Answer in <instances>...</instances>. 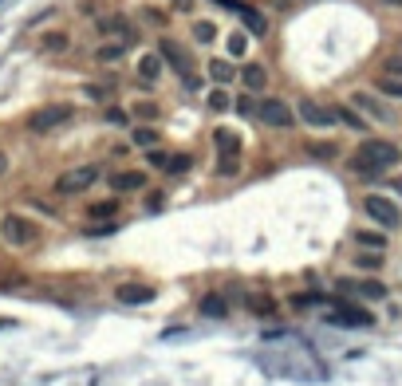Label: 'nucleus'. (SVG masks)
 <instances>
[{
	"instance_id": "obj_1",
	"label": "nucleus",
	"mask_w": 402,
	"mask_h": 386,
	"mask_svg": "<svg viewBox=\"0 0 402 386\" xmlns=\"http://www.w3.org/2000/svg\"><path fill=\"white\" fill-rule=\"evenodd\" d=\"M398 162H402V150L394 146V142H387V139H363L347 166H351V174H359V178H379V174H391Z\"/></svg>"
},
{
	"instance_id": "obj_2",
	"label": "nucleus",
	"mask_w": 402,
	"mask_h": 386,
	"mask_svg": "<svg viewBox=\"0 0 402 386\" xmlns=\"http://www.w3.org/2000/svg\"><path fill=\"white\" fill-rule=\"evenodd\" d=\"M99 178H103L99 162H79V166H67L60 178L51 181V193H56V198H79V193H87Z\"/></svg>"
},
{
	"instance_id": "obj_3",
	"label": "nucleus",
	"mask_w": 402,
	"mask_h": 386,
	"mask_svg": "<svg viewBox=\"0 0 402 386\" xmlns=\"http://www.w3.org/2000/svg\"><path fill=\"white\" fill-rule=\"evenodd\" d=\"M71 119H75V107H71V103H44V107H36L28 119H24V130H28V134H56V130H63Z\"/></svg>"
},
{
	"instance_id": "obj_4",
	"label": "nucleus",
	"mask_w": 402,
	"mask_h": 386,
	"mask_svg": "<svg viewBox=\"0 0 402 386\" xmlns=\"http://www.w3.org/2000/svg\"><path fill=\"white\" fill-rule=\"evenodd\" d=\"M0 240L12 248H32L40 240V225L32 217H24V213H4L0 217Z\"/></svg>"
},
{
	"instance_id": "obj_5",
	"label": "nucleus",
	"mask_w": 402,
	"mask_h": 386,
	"mask_svg": "<svg viewBox=\"0 0 402 386\" xmlns=\"http://www.w3.org/2000/svg\"><path fill=\"white\" fill-rule=\"evenodd\" d=\"M363 213H367L379 229H387V233H394V229L402 225V209L394 205L387 193H367V198H363Z\"/></svg>"
},
{
	"instance_id": "obj_6",
	"label": "nucleus",
	"mask_w": 402,
	"mask_h": 386,
	"mask_svg": "<svg viewBox=\"0 0 402 386\" xmlns=\"http://www.w3.org/2000/svg\"><path fill=\"white\" fill-rule=\"evenodd\" d=\"M328 323L332 327H371L375 311H367V307L355 304V300H339V304L328 311Z\"/></svg>"
},
{
	"instance_id": "obj_7",
	"label": "nucleus",
	"mask_w": 402,
	"mask_h": 386,
	"mask_svg": "<svg viewBox=\"0 0 402 386\" xmlns=\"http://www.w3.org/2000/svg\"><path fill=\"white\" fill-rule=\"evenodd\" d=\"M257 119H261L264 127H272V130H292L300 115H296V110H292L284 99H261V110H257Z\"/></svg>"
},
{
	"instance_id": "obj_8",
	"label": "nucleus",
	"mask_w": 402,
	"mask_h": 386,
	"mask_svg": "<svg viewBox=\"0 0 402 386\" xmlns=\"http://www.w3.org/2000/svg\"><path fill=\"white\" fill-rule=\"evenodd\" d=\"M99 36H107V40H122V44H134L138 40V32H134L131 16H122V12H111V16H99Z\"/></svg>"
},
{
	"instance_id": "obj_9",
	"label": "nucleus",
	"mask_w": 402,
	"mask_h": 386,
	"mask_svg": "<svg viewBox=\"0 0 402 386\" xmlns=\"http://www.w3.org/2000/svg\"><path fill=\"white\" fill-rule=\"evenodd\" d=\"M158 51H162V60L170 63V67L178 71L181 79H190V51L181 48L174 36H158Z\"/></svg>"
},
{
	"instance_id": "obj_10",
	"label": "nucleus",
	"mask_w": 402,
	"mask_h": 386,
	"mask_svg": "<svg viewBox=\"0 0 402 386\" xmlns=\"http://www.w3.org/2000/svg\"><path fill=\"white\" fill-rule=\"evenodd\" d=\"M296 115H300V122H308V127H316V130H328L335 122L332 107H323V103H316V99H300L296 103Z\"/></svg>"
},
{
	"instance_id": "obj_11",
	"label": "nucleus",
	"mask_w": 402,
	"mask_h": 386,
	"mask_svg": "<svg viewBox=\"0 0 402 386\" xmlns=\"http://www.w3.org/2000/svg\"><path fill=\"white\" fill-rule=\"evenodd\" d=\"M351 103L363 110V115H367V119H375V122H394V110L387 107L379 95H371V91H355Z\"/></svg>"
},
{
	"instance_id": "obj_12",
	"label": "nucleus",
	"mask_w": 402,
	"mask_h": 386,
	"mask_svg": "<svg viewBox=\"0 0 402 386\" xmlns=\"http://www.w3.org/2000/svg\"><path fill=\"white\" fill-rule=\"evenodd\" d=\"M245 311H249L252 319H276L280 316V300L268 296V292H249V296H245Z\"/></svg>"
},
{
	"instance_id": "obj_13",
	"label": "nucleus",
	"mask_w": 402,
	"mask_h": 386,
	"mask_svg": "<svg viewBox=\"0 0 402 386\" xmlns=\"http://www.w3.org/2000/svg\"><path fill=\"white\" fill-rule=\"evenodd\" d=\"M343 292V296H359V300H387V284L382 280H359V284H351V280H339L335 284Z\"/></svg>"
},
{
	"instance_id": "obj_14",
	"label": "nucleus",
	"mask_w": 402,
	"mask_h": 386,
	"mask_svg": "<svg viewBox=\"0 0 402 386\" xmlns=\"http://www.w3.org/2000/svg\"><path fill=\"white\" fill-rule=\"evenodd\" d=\"M115 296H119V304L138 307V304H150V300L158 296V288L154 284H119L115 288Z\"/></svg>"
},
{
	"instance_id": "obj_15",
	"label": "nucleus",
	"mask_w": 402,
	"mask_h": 386,
	"mask_svg": "<svg viewBox=\"0 0 402 386\" xmlns=\"http://www.w3.org/2000/svg\"><path fill=\"white\" fill-rule=\"evenodd\" d=\"M107 181H111L115 193H138V189H146V174L142 169H115Z\"/></svg>"
},
{
	"instance_id": "obj_16",
	"label": "nucleus",
	"mask_w": 402,
	"mask_h": 386,
	"mask_svg": "<svg viewBox=\"0 0 402 386\" xmlns=\"http://www.w3.org/2000/svg\"><path fill=\"white\" fill-rule=\"evenodd\" d=\"M237 16H241L245 32H249L252 40L268 36V20H264V12H261V8H252V4H237Z\"/></svg>"
},
{
	"instance_id": "obj_17",
	"label": "nucleus",
	"mask_w": 402,
	"mask_h": 386,
	"mask_svg": "<svg viewBox=\"0 0 402 386\" xmlns=\"http://www.w3.org/2000/svg\"><path fill=\"white\" fill-rule=\"evenodd\" d=\"M36 48H40L44 56H63V51L71 48V36L67 32H44L40 40H36Z\"/></svg>"
},
{
	"instance_id": "obj_18",
	"label": "nucleus",
	"mask_w": 402,
	"mask_h": 386,
	"mask_svg": "<svg viewBox=\"0 0 402 386\" xmlns=\"http://www.w3.org/2000/svg\"><path fill=\"white\" fill-rule=\"evenodd\" d=\"M197 311H201L205 319H229V300L217 296V292H209V296H201Z\"/></svg>"
},
{
	"instance_id": "obj_19",
	"label": "nucleus",
	"mask_w": 402,
	"mask_h": 386,
	"mask_svg": "<svg viewBox=\"0 0 402 386\" xmlns=\"http://www.w3.org/2000/svg\"><path fill=\"white\" fill-rule=\"evenodd\" d=\"M162 67H166V60H162V51H146L138 60V79L142 83H158Z\"/></svg>"
},
{
	"instance_id": "obj_20",
	"label": "nucleus",
	"mask_w": 402,
	"mask_h": 386,
	"mask_svg": "<svg viewBox=\"0 0 402 386\" xmlns=\"http://www.w3.org/2000/svg\"><path fill=\"white\" fill-rule=\"evenodd\" d=\"M213 150L217 154H241V134L229 127H217L213 130Z\"/></svg>"
},
{
	"instance_id": "obj_21",
	"label": "nucleus",
	"mask_w": 402,
	"mask_h": 386,
	"mask_svg": "<svg viewBox=\"0 0 402 386\" xmlns=\"http://www.w3.org/2000/svg\"><path fill=\"white\" fill-rule=\"evenodd\" d=\"M127 48H131V44H122V40L99 44V48H95V63H122L127 60Z\"/></svg>"
},
{
	"instance_id": "obj_22",
	"label": "nucleus",
	"mask_w": 402,
	"mask_h": 386,
	"mask_svg": "<svg viewBox=\"0 0 402 386\" xmlns=\"http://www.w3.org/2000/svg\"><path fill=\"white\" fill-rule=\"evenodd\" d=\"M241 83H245V91H264V83H268V71H264V63H249V67L241 71Z\"/></svg>"
},
{
	"instance_id": "obj_23",
	"label": "nucleus",
	"mask_w": 402,
	"mask_h": 386,
	"mask_svg": "<svg viewBox=\"0 0 402 386\" xmlns=\"http://www.w3.org/2000/svg\"><path fill=\"white\" fill-rule=\"evenodd\" d=\"M332 115H335V122H343V127L347 130H355V134H363V130H367V119H363V115H355L351 107H332Z\"/></svg>"
},
{
	"instance_id": "obj_24",
	"label": "nucleus",
	"mask_w": 402,
	"mask_h": 386,
	"mask_svg": "<svg viewBox=\"0 0 402 386\" xmlns=\"http://www.w3.org/2000/svg\"><path fill=\"white\" fill-rule=\"evenodd\" d=\"M355 245L375 248V252H387V229H382V233H375V229H359V233H355Z\"/></svg>"
},
{
	"instance_id": "obj_25",
	"label": "nucleus",
	"mask_w": 402,
	"mask_h": 386,
	"mask_svg": "<svg viewBox=\"0 0 402 386\" xmlns=\"http://www.w3.org/2000/svg\"><path fill=\"white\" fill-rule=\"evenodd\" d=\"M213 174H221V178H237V174H241V154H217Z\"/></svg>"
},
{
	"instance_id": "obj_26",
	"label": "nucleus",
	"mask_w": 402,
	"mask_h": 386,
	"mask_svg": "<svg viewBox=\"0 0 402 386\" xmlns=\"http://www.w3.org/2000/svg\"><path fill=\"white\" fill-rule=\"evenodd\" d=\"M308 158L312 162H335L339 158V146H335V142H308Z\"/></svg>"
},
{
	"instance_id": "obj_27",
	"label": "nucleus",
	"mask_w": 402,
	"mask_h": 386,
	"mask_svg": "<svg viewBox=\"0 0 402 386\" xmlns=\"http://www.w3.org/2000/svg\"><path fill=\"white\" fill-rule=\"evenodd\" d=\"M375 91H379V95H387V99H398L402 103V79H398V75H379V79H375Z\"/></svg>"
},
{
	"instance_id": "obj_28",
	"label": "nucleus",
	"mask_w": 402,
	"mask_h": 386,
	"mask_svg": "<svg viewBox=\"0 0 402 386\" xmlns=\"http://www.w3.org/2000/svg\"><path fill=\"white\" fill-rule=\"evenodd\" d=\"M115 213H119V198H107V201H91V205H87V217H103V221H111Z\"/></svg>"
},
{
	"instance_id": "obj_29",
	"label": "nucleus",
	"mask_w": 402,
	"mask_h": 386,
	"mask_svg": "<svg viewBox=\"0 0 402 386\" xmlns=\"http://www.w3.org/2000/svg\"><path fill=\"white\" fill-rule=\"evenodd\" d=\"M131 139L138 142L142 150H154V146H158V142H162V134H158V130H154V127H134V130H131Z\"/></svg>"
},
{
	"instance_id": "obj_30",
	"label": "nucleus",
	"mask_w": 402,
	"mask_h": 386,
	"mask_svg": "<svg viewBox=\"0 0 402 386\" xmlns=\"http://www.w3.org/2000/svg\"><path fill=\"white\" fill-rule=\"evenodd\" d=\"M355 268H363V272H379V268H382V252H375V248H363L359 257H355Z\"/></svg>"
},
{
	"instance_id": "obj_31",
	"label": "nucleus",
	"mask_w": 402,
	"mask_h": 386,
	"mask_svg": "<svg viewBox=\"0 0 402 386\" xmlns=\"http://www.w3.org/2000/svg\"><path fill=\"white\" fill-rule=\"evenodd\" d=\"M209 79L221 87V83H229L233 79V67H229V60H209Z\"/></svg>"
},
{
	"instance_id": "obj_32",
	"label": "nucleus",
	"mask_w": 402,
	"mask_h": 386,
	"mask_svg": "<svg viewBox=\"0 0 402 386\" xmlns=\"http://www.w3.org/2000/svg\"><path fill=\"white\" fill-rule=\"evenodd\" d=\"M193 40H197V44H213V40H217V28H213L209 20H197V24H193Z\"/></svg>"
},
{
	"instance_id": "obj_33",
	"label": "nucleus",
	"mask_w": 402,
	"mask_h": 386,
	"mask_svg": "<svg viewBox=\"0 0 402 386\" xmlns=\"http://www.w3.org/2000/svg\"><path fill=\"white\" fill-rule=\"evenodd\" d=\"M193 158L190 154H170V162H166V174H190Z\"/></svg>"
},
{
	"instance_id": "obj_34",
	"label": "nucleus",
	"mask_w": 402,
	"mask_h": 386,
	"mask_svg": "<svg viewBox=\"0 0 402 386\" xmlns=\"http://www.w3.org/2000/svg\"><path fill=\"white\" fill-rule=\"evenodd\" d=\"M261 110V99H252V91H245L241 99H237V115H245V119H252Z\"/></svg>"
},
{
	"instance_id": "obj_35",
	"label": "nucleus",
	"mask_w": 402,
	"mask_h": 386,
	"mask_svg": "<svg viewBox=\"0 0 402 386\" xmlns=\"http://www.w3.org/2000/svg\"><path fill=\"white\" fill-rule=\"evenodd\" d=\"M382 75H398V79H402V51H394V56L382 60Z\"/></svg>"
},
{
	"instance_id": "obj_36",
	"label": "nucleus",
	"mask_w": 402,
	"mask_h": 386,
	"mask_svg": "<svg viewBox=\"0 0 402 386\" xmlns=\"http://www.w3.org/2000/svg\"><path fill=\"white\" fill-rule=\"evenodd\" d=\"M292 304L296 307H316V304H323V292H300V296H292Z\"/></svg>"
},
{
	"instance_id": "obj_37",
	"label": "nucleus",
	"mask_w": 402,
	"mask_h": 386,
	"mask_svg": "<svg viewBox=\"0 0 402 386\" xmlns=\"http://www.w3.org/2000/svg\"><path fill=\"white\" fill-rule=\"evenodd\" d=\"M209 110H229V95H225L221 87L209 91Z\"/></svg>"
},
{
	"instance_id": "obj_38",
	"label": "nucleus",
	"mask_w": 402,
	"mask_h": 386,
	"mask_svg": "<svg viewBox=\"0 0 402 386\" xmlns=\"http://www.w3.org/2000/svg\"><path fill=\"white\" fill-rule=\"evenodd\" d=\"M245 48H249V40H245L241 32H233L229 36V56H245Z\"/></svg>"
},
{
	"instance_id": "obj_39",
	"label": "nucleus",
	"mask_w": 402,
	"mask_h": 386,
	"mask_svg": "<svg viewBox=\"0 0 402 386\" xmlns=\"http://www.w3.org/2000/svg\"><path fill=\"white\" fill-rule=\"evenodd\" d=\"M146 162H150L154 169H166V162H170V154H166V150H158V146H154L150 154H146Z\"/></svg>"
},
{
	"instance_id": "obj_40",
	"label": "nucleus",
	"mask_w": 402,
	"mask_h": 386,
	"mask_svg": "<svg viewBox=\"0 0 402 386\" xmlns=\"http://www.w3.org/2000/svg\"><path fill=\"white\" fill-rule=\"evenodd\" d=\"M134 115L138 119H158V107L154 103H134Z\"/></svg>"
},
{
	"instance_id": "obj_41",
	"label": "nucleus",
	"mask_w": 402,
	"mask_h": 386,
	"mask_svg": "<svg viewBox=\"0 0 402 386\" xmlns=\"http://www.w3.org/2000/svg\"><path fill=\"white\" fill-rule=\"evenodd\" d=\"M127 119H131V115H127V110H119V107L107 110V122H111V127H127Z\"/></svg>"
},
{
	"instance_id": "obj_42",
	"label": "nucleus",
	"mask_w": 402,
	"mask_h": 386,
	"mask_svg": "<svg viewBox=\"0 0 402 386\" xmlns=\"http://www.w3.org/2000/svg\"><path fill=\"white\" fill-rule=\"evenodd\" d=\"M107 95H111V91H107V87H87V99H95V103H103V99H107Z\"/></svg>"
},
{
	"instance_id": "obj_43",
	"label": "nucleus",
	"mask_w": 402,
	"mask_h": 386,
	"mask_svg": "<svg viewBox=\"0 0 402 386\" xmlns=\"http://www.w3.org/2000/svg\"><path fill=\"white\" fill-rule=\"evenodd\" d=\"M170 4H174V12H190L193 8V0H170Z\"/></svg>"
},
{
	"instance_id": "obj_44",
	"label": "nucleus",
	"mask_w": 402,
	"mask_h": 386,
	"mask_svg": "<svg viewBox=\"0 0 402 386\" xmlns=\"http://www.w3.org/2000/svg\"><path fill=\"white\" fill-rule=\"evenodd\" d=\"M146 20H150V24H166V16H162V12H154V8H146Z\"/></svg>"
},
{
	"instance_id": "obj_45",
	"label": "nucleus",
	"mask_w": 402,
	"mask_h": 386,
	"mask_svg": "<svg viewBox=\"0 0 402 386\" xmlns=\"http://www.w3.org/2000/svg\"><path fill=\"white\" fill-rule=\"evenodd\" d=\"M209 4H221V8H233V12H237V4H241V0H209Z\"/></svg>"
},
{
	"instance_id": "obj_46",
	"label": "nucleus",
	"mask_w": 402,
	"mask_h": 386,
	"mask_svg": "<svg viewBox=\"0 0 402 386\" xmlns=\"http://www.w3.org/2000/svg\"><path fill=\"white\" fill-rule=\"evenodd\" d=\"M4 174H8V154L0 150V178H4Z\"/></svg>"
},
{
	"instance_id": "obj_47",
	"label": "nucleus",
	"mask_w": 402,
	"mask_h": 386,
	"mask_svg": "<svg viewBox=\"0 0 402 386\" xmlns=\"http://www.w3.org/2000/svg\"><path fill=\"white\" fill-rule=\"evenodd\" d=\"M375 4H387V8H398L402 12V0H375Z\"/></svg>"
},
{
	"instance_id": "obj_48",
	"label": "nucleus",
	"mask_w": 402,
	"mask_h": 386,
	"mask_svg": "<svg viewBox=\"0 0 402 386\" xmlns=\"http://www.w3.org/2000/svg\"><path fill=\"white\" fill-rule=\"evenodd\" d=\"M391 189H394V193H402V181H391Z\"/></svg>"
}]
</instances>
